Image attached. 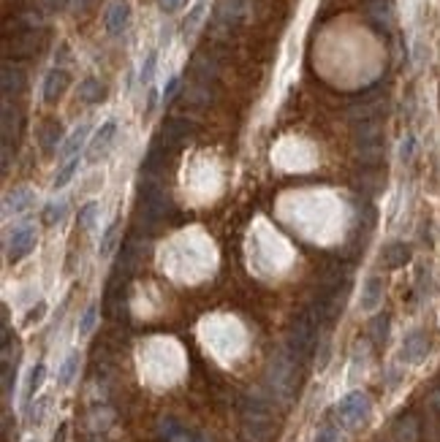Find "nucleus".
Segmentation results:
<instances>
[{
  "label": "nucleus",
  "mask_w": 440,
  "mask_h": 442,
  "mask_svg": "<svg viewBox=\"0 0 440 442\" xmlns=\"http://www.w3.org/2000/svg\"><path fill=\"white\" fill-rule=\"evenodd\" d=\"M318 328H321V321H318V315H315L313 309L302 312V315L291 323V328H288V340H286V350H288V356H291L296 363L305 361L315 347L321 344V340H318Z\"/></svg>",
  "instance_id": "obj_1"
},
{
  "label": "nucleus",
  "mask_w": 440,
  "mask_h": 442,
  "mask_svg": "<svg viewBox=\"0 0 440 442\" xmlns=\"http://www.w3.org/2000/svg\"><path fill=\"white\" fill-rule=\"evenodd\" d=\"M171 201L161 177H142L139 182V217L145 225H155L168 215Z\"/></svg>",
  "instance_id": "obj_2"
},
{
  "label": "nucleus",
  "mask_w": 440,
  "mask_h": 442,
  "mask_svg": "<svg viewBox=\"0 0 440 442\" xmlns=\"http://www.w3.org/2000/svg\"><path fill=\"white\" fill-rule=\"evenodd\" d=\"M354 144H356V158L364 166H378L386 155L383 144V125L380 120H367L354 125Z\"/></svg>",
  "instance_id": "obj_3"
},
{
  "label": "nucleus",
  "mask_w": 440,
  "mask_h": 442,
  "mask_svg": "<svg viewBox=\"0 0 440 442\" xmlns=\"http://www.w3.org/2000/svg\"><path fill=\"white\" fill-rule=\"evenodd\" d=\"M267 382L272 388V394L277 399H288L296 388V361L286 353H277L269 363V372H267Z\"/></svg>",
  "instance_id": "obj_4"
},
{
  "label": "nucleus",
  "mask_w": 440,
  "mask_h": 442,
  "mask_svg": "<svg viewBox=\"0 0 440 442\" xmlns=\"http://www.w3.org/2000/svg\"><path fill=\"white\" fill-rule=\"evenodd\" d=\"M370 413H373V402H370V396H367L364 391H348V394L335 404L337 423H342V426H348V429L361 426V423L370 418Z\"/></svg>",
  "instance_id": "obj_5"
},
{
  "label": "nucleus",
  "mask_w": 440,
  "mask_h": 442,
  "mask_svg": "<svg viewBox=\"0 0 440 442\" xmlns=\"http://www.w3.org/2000/svg\"><path fill=\"white\" fill-rule=\"evenodd\" d=\"M36 241H39L36 225L22 222V225H17V228L8 234V241H6V258H8L11 263L27 258V255L36 250Z\"/></svg>",
  "instance_id": "obj_6"
},
{
  "label": "nucleus",
  "mask_w": 440,
  "mask_h": 442,
  "mask_svg": "<svg viewBox=\"0 0 440 442\" xmlns=\"http://www.w3.org/2000/svg\"><path fill=\"white\" fill-rule=\"evenodd\" d=\"M196 133V125L188 120V117H171V120L164 122V130H161V144L171 149V147H182L188 144Z\"/></svg>",
  "instance_id": "obj_7"
},
{
  "label": "nucleus",
  "mask_w": 440,
  "mask_h": 442,
  "mask_svg": "<svg viewBox=\"0 0 440 442\" xmlns=\"http://www.w3.org/2000/svg\"><path fill=\"white\" fill-rule=\"evenodd\" d=\"M429 347H432V342H429V334L427 331H411L405 340H402V350H399V359L405 363H421L427 356H429Z\"/></svg>",
  "instance_id": "obj_8"
},
{
  "label": "nucleus",
  "mask_w": 440,
  "mask_h": 442,
  "mask_svg": "<svg viewBox=\"0 0 440 442\" xmlns=\"http://www.w3.org/2000/svg\"><path fill=\"white\" fill-rule=\"evenodd\" d=\"M41 49V33L39 30H27L14 36V41H6V58H33Z\"/></svg>",
  "instance_id": "obj_9"
},
{
  "label": "nucleus",
  "mask_w": 440,
  "mask_h": 442,
  "mask_svg": "<svg viewBox=\"0 0 440 442\" xmlns=\"http://www.w3.org/2000/svg\"><path fill=\"white\" fill-rule=\"evenodd\" d=\"M131 22V3L128 0H112L104 11V25L109 36H120Z\"/></svg>",
  "instance_id": "obj_10"
},
{
  "label": "nucleus",
  "mask_w": 440,
  "mask_h": 442,
  "mask_svg": "<svg viewBox=\"0 0 440 442\" xmlns=\"http://www.w3.org/2000/svg\"><path fill=\"white\" fill-rule=\"evenodd\" d=\"M158 431H161V437L166 442H210L204 434L188 429L185 423H180L177 418H164L161 426H158Z\"/></svg>",
  "instance_id": "obj_11"
},
{
  "label": "nucleus",
  "mask_w": 440,
  "mask_h": 442,
  "mask_svg": "<svg viewBox=\"0 0 440 442\" xmlns=\"http://www.w3.org/2000/svg\"><path fill=\"white\" fill-rule=\"evenodd\" d=\"M36 203V193L30 187H14L3 196V215L11 217V215H25L30 206Z\"/></svg>",
  "instance_id": "obj_12"
},
{
  "label": "nucleus",
  "mask_w": 440,
  "mask_h": 442,
  "mask_svg": "<svg viewBox=\"0 0 440 442\" xmlns=\"http://www.w3.org/2000/svg\"><path fill=\"white\" fill-rule=\"evenodd\" d=\"M367 22L375 27L378 33H389L394 25V8L389 0H370L367 6Z\"/></svg>",
  "instance_id": "obj_13"
},
{
  "label": "nucleus",
  "mask_w": 440,
  "mask_h": 442,
  "mask_svg": "<svg viewBox=\"0 0 440 442\" xmlns=\"http://www.w3.org/2000/svg\"><path fill=\"white\" fill-rule=\"evenodd\" d=\"M114 133H117V122L114 120H106L98 130H95V136L90 141V147H87V158L90 161H98V158H104L106 149L112 147V139H114Z\"/></svg>",
  "instance_id": "obj_14"
},
{
  "label": "nucleus",
  "mask_w": 440,
  "mask_h": 442,
  "mask_svg": "<svg viewBox=\"0 0 440 442\" xmlns=\"http://www.w3.org/2000/svg\"><path fill=\"white\" fill-rule=\"evenodd\" d=\"M68 84H71L68 71H63V68H52V71L46 74V79H44V90H41L44 101L55 103L65 90H68Z\"/></svg>",
  "instance_id": "obj_15"
},
{
  "label": "nucleus",
  "mask_w": 440,
  "mask_h": 442,
  "mask_svg": "<svg viewBox=\"0 0 440 442\" xmlns=\"http://www.w3.org/2000/svg\"><path fill=\"white\" fill-rule=\"evenodd\" d=\"M245 6H248V0H218V6H215V22L223 25V27H234L236 22L242 20Z\"/></svg>",
  "instance_id": "obj_16"
},
{
  "label": "nucleus",
  "mask_w": 440,
  "mask_h": 442,
  "mask_svg": "<svg viewBox=\"0 0 440 442\" xmlns=\"http://www.w3.org/2000/svg\"><path fill=\"white\" fill-rule=\"evenodd\" d=\"M0 87H3V95H6V98L20 95L22 90H25V71H22L20 65L6 62V65H3V79H0Z\"/></svg>",
  "instance_id": "obj_17"
},
{
  "label": "nucleus",
  "mask_w": 440,
  "mask_h": 442,
  "mask_svg": "<svg viewBox=\"0 0 440 442\" xmlns=\"http://www.w3.org/2000/svg\"><path fill=\"white\" fill-rule=\"evenodd\" d=\"M380 302H383V280L378 274H373V277L364 280V288H361V309L375 312Z\"/></svg>",
  "instance_id": "obj_18"
},
{
  "label": "nucleus",
  "mask_w": 440,
  "mask_h": 442,
  "mask_svg": "<svg viewBox=\"0 0 440 442\" xmlns=\"http://www.w3.org/2000/svg\"><path fill=\"white\" fill-rule=\"evenodd\" d=\"M44 380H46V363L39 361L36 366H30L27 380H25V388H22V404H25V407L36 399V394L41 391Z\"/></svg>",
  "instance_id": "obj_19"
},
{
  "label": "nucleus",
  "mask_w": 440,
  "mask_h": 442,
  "mask_svg": "<svg viewBox=\"0 0 440 442\" xmlns=\"http://www.w3.org/2000/svg\"><path fill=\"white\" fill-rule=\"evenodd\" d=\"M20 128H22V112L17 106H11V103L6 101L3 103V144L17 141Z\"/></svg>",
  "instance_id": "obj_20"
},
{
  "label": "nucleus",
  "mask_w": 440,
  "mask_h": 442,
  "mask_svg": "<svg viewBox=\"0 0 440 442\" xmlns=\"http://www.w3.org/2000/svg\"><path fill=\"white\" fill-rule=\"evenodd\" d=\"M87 136H90V125H87V122L76 125V128L71 130V136L63 141V147H60V158H65V161L76 158V155H79V149L87 144Z\"/></svg>",
  "instance_id": "obj_21"
},
{
  "label": "nucleus",
  "mask_w": 440,
  "mask_h": 442,
  "mask_svg": "<svg viewBox=\"0 0 440 442\" xmlns=\"http://www.w3.org/2000/svg\"><path fill=\"white\" fill-rule=\"evenodd\" d=\"M79 366H82V353H79V350H71L63 361H60V369H58V385H60V388H68L71 382L76 380Z\"/></svg>",
  "instance_id": "obj_22"
},
{
  "label": "nucleus",
  "mask_w": 440,
  "mask_h": 442,
  "mask_svg": "<svg viewBox=\"0 0 440 442\" xmlns=\"http://www.w3.org/2000/svg\"><path fill=\"white\" fill-rule=\"evenodd\" d=\"M380 261H383L386 269H402L405 263L411 261V247H408L405 241H392V244L383 250Z\"/></svg>",
  "instance_id": "obj_23"
},
{
  "label": "nucleus",
  "mask_w": 440,
  "mask_h": 442,
  "mask_svg": "<svg viewBox=\"0 0 440 442\" xmlns=\"http://www.w3.org/2000/svg\"><path fill=\"white\" fill-rule=\"evenodd\" d=\"M76 95H79V101L84 103H101L106 101V84L101 79H82L79 81V87H76Z\"/></svg>",
  "instance_id": "obj_24"
},
{
  "label": "nucleus",
  "mask_w": 440,
  "mask_h": 442,
  "mask_svg": "<svg viewBox=\"0 0 440 442\" xmlns=\"http://www.w3.org/2000/svg\"><path fill=\"white\" fill-rule=\"evenodd\" d=\"M39 139H41V149L46 155H52V152H58V144L63 139V128H60V122L49 120L41 125V130H39Z\"/></svg>",
  "instance_id": "obj_25"
},
{
  "label": "nucleus",
  "mask_w": 440,
  "mask_h": 442,
  "mask_svg": "<svg viewBox=\"0 0 440 442\" xmlns=\"http://www.w3.org/2000/svg\"><path fill=\"white\" fill-rule=\"evenodd\" d=\"M190 71L196 74V79L201 81V84H210L215 79V74H218V65L215 60H210L207 55H196L193 62H190Z\"/></svg>",
  "instance_id": "obj_26"
},
{
  "label": "nucleus",
  "mask_w": 440,
  "mask_h": 442,
  "mask_svg": "<svg viewBox=\"0 0 440 442\" xmlns=\"http://www.w3.org/2000/svg\"><path fill=\"white\" fill-rule=\"evenodd\" d=\"M117 239H120V222H109L101 234V241H98V258H109L117 247Z\"/></svg>",
  "instance_id": "obj_27"
},
{
  "label": "nucleus",
  "mask_w": 440,
  "mask_h": 442,
  "mask_svg": "<svg viewBox=\"0 0 440 442\" xmlns=\"http://www.w3.org/2000/svg\"><path fill=\"white\" fill-rule=\"evenodd\" d=\"M65 215H68V201L65 199H55V201H49L44 206V225H60L65 220Z\"/></svg>",
  "instance_id": "obj_28"
},
{
  "label": "nucleus",
  "mask_w": 440,
  "mask_h": 442,
  "mask_svg": "<svg viewBox=\"0 0 440 442\" xmlns=\"http://www.w3.org/2000/svg\"><path fill=\"white\" fill-rule=\"evenodd\" d=\"M98 304H87V309L82 312V318H79V326H76V334H79V340H87L90 334H93V328L98 326Z\"/></svg>",
  "instance_id": "obj_29"
},
{
  "label": "nucleus",
  "mask_w": 440,
  "mask_h": 442,
  "mask_svg": "<svg viewBox=\"0 0 440 442\" xmlns=\"http://www.w3.org/2000/svg\"><path fill=\"white\" fill-rule=\"evenodd\" d=\"M98 215H101V203L98 201L82 203V206H79V215H76L79 228H82V231H93V228H95V220H98Z\"/></svg>",
  "instance_id": "obj_30"
},
{
  "label": "nucleus",
  "mask_w": 440,
  "mask_h": 442,
  "mask_svg": "<svg viewBox=\"0 0 440 442\" xmlns=\"http://www.w3.org/2000/svg\"><path fill=\"white\" fill-rule=\"evenodd\" d=\"M79 166H82V158L76 155V158H71V161H65L63 166H60V171L55 174V182H52V187L55 190H63L68 182L74 180V174L79 171Z\"/></svg>",
  "instance_id": "obj_31"
},
{
  "label": "nucleus",
  "mask_w": 440,
  "mask_h": 442,
  "mask_svg": "<svg viewBox=\"0 0 440 442\" xmlns=\"http://www.w3.org/2000/svg\"><path fill=\"white\" fill-rule=\"evenodd\" d=\"M389 328H392L389 315H375L373 323H370V340L375 342V344H386V340H389Z\"/></svg>",
  "instance_id": "obj_32"
},
{
  "label": "nucleus",
  "mask_w": 440,
  "mask_h": 442,
  "mask_svg": "<svg viewBox=\"0 0 440 442\" xmlns=\"http://www.w3.org/2000/svg\"><path fill=\"white\" fill-rule=\"evenodd\" d=\"M46 407H49V399H46V396L27 404V407H25V410H27V423H30V426H39V423L44 421V415H46Z\"/></svg>",
  "instance_id": "obj_33"
},
{
  "label": "nucleus",
  "mask_w": 440,
  "mask_h": 442,
  "mask_svg": "<svg viewBox=\"0 0 440 442\" xmlns=\"http://www.w3.org/2000/svg\"><path fill=\"white\" fill-rule=\"evenodd\" d=\"M188 101L193 103V106H204V103L212 101V90L210 84H201V81H196L193 87L188 90Z\"/></svg>",
  "instance_id": "obj_34"
},
{
  "label": "nucleus",
  "mask_w": 440,
  "mask_h": 442,
  "mask_svg": "<svg viewBox=\"0 0 440 442\" xmlns=\"http://www.w3.org/2000/svg\"><path fill=\"white\" fill-rule=\"evenodd\" d=\"M416 434H419V429H416V421H413V418H402V421L397 423L399 442H416Z\"/></svg>",
  "instance_id": "obj_35"
},
{
  "label": "nucleus",
  "mask_w": 440,
  "mask_h": 442,
  "mask_svg": "<svg viewBox=\"0 0 440 442\" xmlns=\"http://www.w3.org/2000/svg\"><path fill=\"white\" fill-rule=\"evenodd\" d=\"M315 442H340V429L335 423H321L315 431Z\"/></svg>",
  "instance_id": "obj_36"
},
{
  "label": "nucleus",
  "mask_w": 440,
  "mask_h": 442,
  "mask_svg": "<svg viewBox=\"0 0 440 442\" xmlns=\"http://www.w3.org/2000/svg\"><path fill=\"white\" fill-rule=\"evenodd\" d=\"M155 65H158V52H149L145 58V62H142V74H139V81H142V84H149V81H152Z\"/></svg>",
  "instance_id": "obj_37"
},
{
  "label": "nucleus",
  "mask_w": 440,
  "mask_h": 442,
  "mask_svg": "<svg viewBox=\"0 0 440 442\" xmlns=\"http://www.w3.org/2000/svg\"><path fill=\"white\" fill-rule=\"evenodd\" d=\"M413 155H416V136L413 133H408L402 144H399V161L402 163H411L413 161Z\"/></svg>",
  "instance_id": "obj_38"
},
{
  "label": "nucleus",
  "mask_w": 440,
  "mask_h": 442,
  "mask_svg": "<svg viewBox=\"0 0 440 442\" xmlns=\"http://www.w3.org/2000/svg\"><path fill=\"white\" fill-rule=\"evenodd\" d=\"M380 185H383V177H380V174H373V171H367V174H361V180H359V190H370V193H375V190H380Z\"/></svg>",
  "instance_id": "obj_39"
},
{
  "label": "nucleus",
  "mask_w": 440,
  "mask_h": 442,
  "mask_svg": "<svg viewBox=\"0 0 440 442\" xmlns=\"http://www.w3.org/2000/svg\"><path fill=\"white\" fill-rule=\"evenodd\" d=\"M201 17H204V3H196L193 11H190V17L185 20V36H193V30L199 27Z\"/></svg>",
  "instance_id": "obj_40"
},
{
  "label": "nucleus",
  "mask_w": 440,
  "mask_h": 442,
  "mask_svg": "<svg viewBox=\"0 0 440 442\" xmlns=\"http://www.w3.org/2000/svg\"><path fill=\"white\" fill-rule=\"evenodd\" d=\"M44 315H46V302H39L30 312H27V318H25V326H33V323H41Z\"/></svg>",
  "instance_id": "obj_41"
},
{
  "label": "nucleus",
  "mask_w": 440,
  "mask_h": 442,
  "mask_svg": "<svg viewBox=\"0 0 440 442\" xmlns=\"http://www.w3.org/2000/svg\"><path fill=\"white\" fill-rule=\"evenodd\" d=\"M332 359V340H321V353H318V369H326V363Z\"/></svg>",
  "instance_id": "obj_42"
},
{
  "label": "nucleus",
  "mask_w": 440,
  "mask_h": 442,
  "mask_svg": "<svg viewBox=\"0 0 440 442\" xmlns=\"http://www.w3.org/2000/svg\"><path fill=\"white\" fill-rule=\"evenodd\" d=\"M177 87H180V76H171V79L166 81V87H164V101H171V98H174Z\"/></svg>",
  "instance_id": "obj_43"
},
{
  "label": "nucleus",
  "mask_w": 440,
  "mask_h": 442,
  "mask_svg": "<svg viewBox=\"0 0 440 442\" xmlns=\"http://www.w3.org/2000/svg\"><path fill=\"white\" fill-rule=\"evenodd\" d=\"M182 3H185V0H158V6H161L164 11H168V14H171V11H177Z\"/></svg>",
  "instance_id": "obj_44"
},
{
  "label": "nucleus",
  "mask_w": 440,
  "mask_h": 442,
  "mask_svg": "<svg viewBox=\"0 0 440 442\" xmlns=\"http://www.w3.org/2000/svg\"><path fill=\"white\" fill-rule=\"evenodd\" d=\"M65 434H68V423H60V429H58V431H55V440L52 442H65Z\"/></svg>",
  "instance_id": "obj_45"
},
{
  "label": "nucleus",
  "mask_w": 440,
  "mask_h": 442,
  "mask_svg": "<svg viewBox=\"0 0 440 442\" xmlns=\"http://www.w3.org/2000/svg\"><path fill=\"white\" fill-rule=\"evenodd\" d=\"M432 404H435V407H438V410H440V391H438V394H435V396H432Z\"/></svg>",
  "instance_id": "obj_46"
},
{
  "label": "nucleus",
  "mask_w": 440,
  "mask_h": 442,
  "mask_svg": "<svg viewBox=\"0 0 440 442\" xmlns=\"http://www.w3.org/2000/svg\"><path fill=\"white\" fill-rule=\"evenodd\" d=\"M27 442H36V440H27Z\"/></svg>",
  "instance_id": "obj_47"
}]
</instances>
